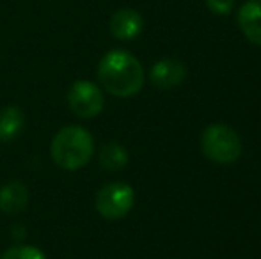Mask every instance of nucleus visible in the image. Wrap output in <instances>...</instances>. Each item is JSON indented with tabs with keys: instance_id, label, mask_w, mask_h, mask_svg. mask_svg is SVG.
Wrapping results in <instances>:
<instances>
[{
	"instance_id": "obj_1",
	"label": "nucleus",
	"mask_w": 261,
	"mask_h": 259,
	"mask_svg": "<svg viewBox=\"0 0 261 259\" xmlns=\"http://www.w3.org/2000/svg\"><path fill=\"white\" fill-rule=\"evenodd\" d=\"M98 80L107 93L117 98H132L144 85V69L137 57L126 50H110L98 64Z\"/></svg>"
},
{
	"instance_id": "obj_2",
	"label": "nucleus",
	"mask_w": 261,
	"mask_h": 259,
	"mask_svg": "<svg viewBox=\"0 0 261 259\" xmlns=\"http://www.w3.org/2000/svg\"><path fill=\"white\" fill-rule=\"evenodd\" d=\"M52 158L66 170L82 169L89 163L94 151V140L82 126H66L55 133L52 140Z\"/></svg>"
},
{
	"instance_id": "obj_3",
	"label": "nucleus",
	"mask_w": 261,
	"mask_h": 259,
	"mask_svg": "<svg viewBox=\"0 0 261 259\" xmlns=\"http://www.w3.org/2000/svg\"><path fill=\"white\" fill-rule=\"evenodd\" d=\"M201 149L204 156L219 165H231L242 155V140L227 125H210L201 135Z\"/></svg>"
},
{
	"instance_id": "obj_4",
	"label": "nucleus",
	"mask_w": 261,
	"mask_h": 259,
	"mask_svg": "<svg viewBox=\"0 0 261 259\" xmlns=\"http://www.w3.org/2000/svg\"><path fill=\"white\" fill-rule=\"evenodd\" d=\"M134 188L121 181L105 185L96 195V210L107 220H119L126 217L134 208Z\"/></svg>"
},
{
	"instance_id": "obj_5",
	"label": "nucleus",
	"mask_w": 261,
	"mask_h": 259,
	"mask_svg": "<svg viewBox=\"0 0 261 259\" xmlns=\"http://www.w3.org/2000/svg\"><path fill=\"white\" fill-rule=\"evenodd\" d=\"M68 103L75 116L91 119L103 110L105 100L96 83L89 80H76L68 91Z\"/></svg>"
},
{
	"instance_id": "obj_6",
	"label": "nucleus",
	"mask_w": 261,
	"mask_h": 259,
	"mask_svg": "<svg viewBox=\"0 0 261 259\" xmlns=\"http://www.w3.org/2000/svg\"><path fill=\"white\" fill-rule=\"evenodd\" d=\"M187 76V68L179 61L176 59H160L153 64L151 71H149V78H151L153 85L158 89H174L179 83H183Z\"/></svg>"
},
{
	"instance_id": "obj_7",
	"label": "nucleus",
	"mask_w": 261,
	"mask_h": 259,
	"mask_svg": "<svg viewBox=\"0 0 261 259\" xmlns=\"http://www.w3.org/2000/svg\"><path fill=\"white\" fill-rule=\"evenodd\" d=\"M144 20L135 9H119L110 18V32L119 41H132L142 32Z\"/></svg>"
},
{
	"instance_id": "obj_8",
	"label": "nucleus",
	"mask_w": 261,
	"mask_h": 259,
	"mask_svg": "<svg viewBox=\"0 0 261 259\" xmlns=\"http://www.w3.org/2000/svg\"><path fill=\"white\" fill-rule=\"evenodd\" d=\"M242 34L252 43L261 46V0H245L237 14Z\"/></svg>"
},
{
	"instance_id": "obj_9",
	"label": "nucleus",
	"mask_w": 261,
	"mask_h": 259,
	"mask_svg": "<svg viewBox=\"0 0 261 259\" xmlns=\"http://www.w3.org/2000/svg\"><path fill=\"white\" fill-rule=\"evenodd\" d=\"M29 190L20 181H11L0 188V210L4 213H20L27 208Z\"/></svg>"
},
{
	"instance_id": "obj_10",
	"label": "nucleus",
	"mask_w": 261,
	"mask_h": 259,
	"mask_svg": "<svg viewBox=\"0 0 261 259\" xmlns=\"http://www.w3.org/2000/svg\"><path fill=\"white\" fill-rule=\"evenodd\" d=\"M25 128V116L16 105L0 110V142H13Z\"/></svg>"
},
{
	"instance_id": "obj_11",
	"label": "nucleus",
	"mask_w": 261,
	"mask_h": 259,
	"mask_svg": "<svg viewBox=\"0 0 261 259\" xmlns=\"http://www.w3.org/2000/svg\"><path fill=\"white\" fill-rule=\"evenodd\" d=\"M126 163H128V153L121 144H117V142H109V144H105L103 148H101L100 165L103 167L105 170L117 172V170L124 169Z\"/></svg>"
},
{
	"instance_id": "obj_12",
	"label": "nucleus",
	"mask_w": 261,
	"mask_h": 259,
	"mask_svg": "<svg viewBox=\"0 0 261 259\" xmlns=\"http://www.w3.org/2000/svg\"><path fill=\"white\" fill-rule=\"evenodd\" d=\"M2 259H46V256L34 245H14L4 252Z\"/></svg>"
},
{
	"instance_id": "obj_13",
	"label": "nucleus",
	"mask_w": 261,
	"mask_h": 259,
	"mask_svg": "<svg viewBox=\"0 0 261 259\" xmlns=\"http://www.w3.org/2000/svg\"><path fill=\"white\" fill-rule=\"evenodd\" d=\"M206 6L212 13L219 14V16H226L233 11L234 0H206Z\"/></svg>"
}]
</instances>
